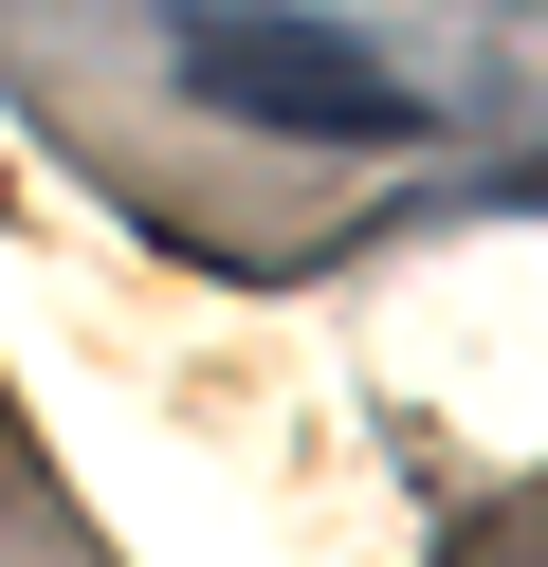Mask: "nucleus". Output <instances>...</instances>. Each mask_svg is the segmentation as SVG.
<instances>
[{
  "label": "nucleus",
  "instance_id": "f257e3e1",
  "mask_svg": "<svg viewBox=\"0 0 548 567\" xmlns=\"http://www.w3.org/2000/svg\"><path fill=\"white\" fill-rule=\"evenodd\" d=\"M183 92L238 111V128H292V147H421L438 128L384 55L311 38V19H183Z\"/></svg>",
  "mask_w": 548,
  "mask_h": 567
}]
</instances>
